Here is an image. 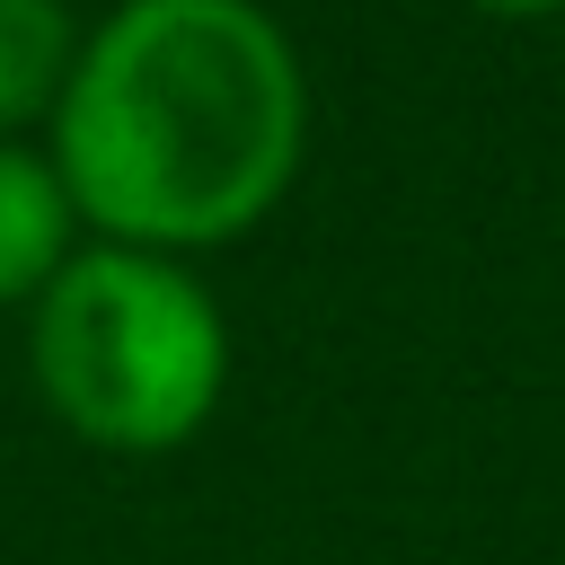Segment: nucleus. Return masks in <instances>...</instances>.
<instances>
[{
    "instance_id": "f03ea898",
    "label": "nucleus",
    "mask_w": 565,
    "mask_h": 565,
    "mask_svg": "<svg viewBox=\"0 0 565 565\" xmlns=\"http://www.w3.org/2000/svg\"><path fill=\"white\" fill-rule=\"evenodd\" d=\"M26 380L71 441L159 459L221 415L230 318L185 256L79 238L71 265L26 300Z\"/></svg>"
},
{
    "instance_id": "39448f33",
    "label": "nucleus",
    "mask_w": 565,
    "mask_h": 565,
    "mask_svg": "<svg viewBox=\"0 0 565 565\" xmlns=\"http://www.w3.org/2000/svg\"><path fill=\"white\" fill-rule=\"evenodd\" d=\"M477 18H565V0H468Z\"/></svg>"
},
{
    "instance_id": "20e7f679",
    "label": "nucleus",
    "mask_w": 565,
    "mask_h": 565,
    "mask_svg": "<svg viewBox=\"0 0 565 565\" xmlns=\"http://www.w3.org/2000/svg\"><path fill=\"white\" fill-rule=\"evenodd\" d=\"M71 53H79L71 0H0V141H26L53 124Z\"/></svg>"
},
{
    "instance_id": "7ed1b4c3",
    "label": "nucleus",
    "mask_w": 565,
    "mask_h": 565,
    "mask_svg": "<svg viewBox=\"0 0 565 565\" xmlns=\"http://www.w3.org/2000/svg\"><path fill=\"white\" fill-rule=\"evenodd\" d=\"M79 247V203L44 141H0V309H26Z\"/></svg>"
},
{
    "instance_id": "f257e3e1",
    "label": "nucleus",
    "mask_w": 565,
    "mask_h": 565,
    "mask_svg": "<svg viewBox=\"0 0 565 565\" xmlns=\"http://www.w3.org/2000/svg\"><path fill=\"white\" fill-rule=\"evenodd\" d=\"M44 150L88 238L203 256L274 221L309 159V71L265 0H115L79 26Z\"/></svg>"
}]
</instances>
